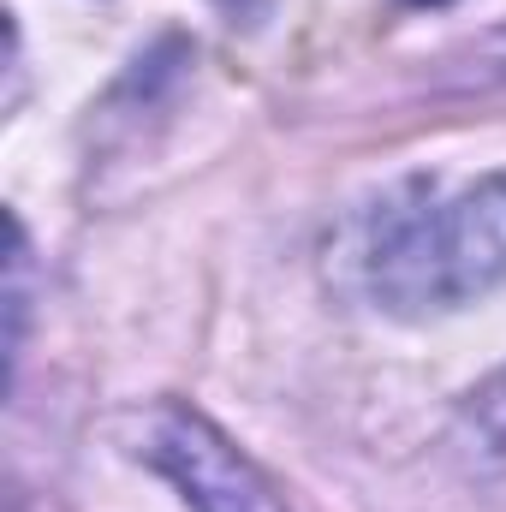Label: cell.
Here are the masks:
<instances>
[{
    "instance_id": "277c9868",
    "label": "cell",
    "mask_w": 506,
    "mask_h": 512,
    "mask_svg": "<svg viewBox=\"0 0 506 512\" xmlns=\"http://www.w3.org/2000/svg\"><path fill=\"white\" fill-rule=\"evenodd\" d=\"M411 6H447V0H411Z\"/></svg>"
},
{
    "instance_id": "7a4b0ae2",
    "label": "cell",
    "mask_w": 506,
    "mask_h": 512,
    "mask_svg": "<svg viewBox=\"0 0 506 512\" xmlns=\"http://www.w3.org/2000/svg\"><path fill=\"white\" fill-rule=\"evenodd\" d=\"M120 447L155 477H167L191 512H286L280 489L251 453L185 399H149L120 417Z\"/></svg>"
},
{
    "instance_id": "3957f363",
    "label": "cell",
    "mask_w": 506,
    "mask_h": 512,
    "mask_svg": "<svg viewBox=\"0 0 506 512\" xmlns=\"http://www.w3.org/2000/svg\"><path fill=\"white\" fill-rule=\"evenodd\" d=\"M453 453L465 459L471 483L506 489V370H495L483 387L465 393L453 417Z\"/></svg>"
},
{
    "instance_id": "6da1fadb",
    "label": "cell",
    "mask_w": 506,
    "mask_h": 512,
    "mask_svg": "<svg viewBox=\"0 0 506 512\" xmlns=\"http://www.w3.org/2000/svg\"><path fill=\"white\" fill-rule=\"evenodd\" d=\"M364 292L387 316L423 322L465 310L506 286V173L465 191L411 179L376 209L364 233Z\"/></svg>"
}]
</instances>
